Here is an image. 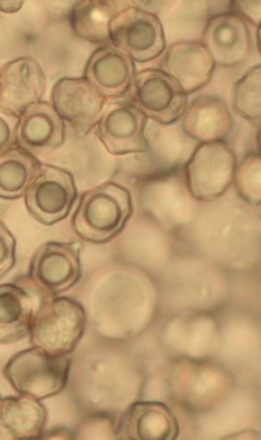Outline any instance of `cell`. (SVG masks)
I'll use <instances>...</instances> for the list:
<instances>
[{
	"instance_id": "1",
	"label": "cell",
	"mask_w": 261,
	"mask_h": 440,
	"mask_svg": "<svg viewBox=\"0 0 261 440\" xmlns=\"http://www.w3.org/2000/svg\"><path fill=\"white\" fill-rule=\"evenodd\" d=\"M132 213L129 191L117 183L108 181L82 195L72 225L83 240L103 243L122 230Z\"/></svg>"
},
{
	"instance_id": "2",
	"label": "cell",
	"mask_w": 261,
	"mask_h": 440,
	"mask_svg": "<svg viewBox=\"0 0 261 440\" xmlns=\"http://www.w3.org/2000/svg\"><path fill=\"white\" fill-rule=\"evenodd\" d=\"M86 324L83 307L76 300L48 297L37 303L29 329V342L51 355H69L81 339Z\"/></svg>"
},
{
	"instance_id": "3",
	"label": "cell",
	"mask_w": 261,
	"mask_h": 440,
	"mask_svg": "<svg viewBox=\"0 0 261 440\" xmlns=\"http://www.w3.org/2000/svg\"><path fill=\"white\" fill-rule=\"evenodd\" d=\"M71 363L69 355H51L32 347L13 355L3 373L17 393L40 401L64 389Z\"/></svg>"
},
{
	"instance_id": "4",
	"label": "cell",
	"mask_w": 261,
	"mask_h": 440,
	"mask_svg": "<svg viewBox=\"0 0 261 440\" xmlns=\"http://www.w3.org/2000/svg\"><path fill=\"white\" fill-rule=\"evenodd\" d=\"M237 158L224 140L200 142L185 165V177L190 194L200 201L221 196L233 181Z\"/></svg>"
},
{
	"instance_id": "5",
	"label": "cell",
	"mask_w": 261,
	"mask_h": 440,
	"mask_svg": "<svg viewBox=\"0 0 261 440\" xmlns=\"http://www.w3.org/2000/svg\"><path fill=\"white\" fill-rule=\"evenodd\" d=\"M110 43L139 63L152 61L166 49L162 22L157 15L136 6L122 8L109 25Z\"/></svg>"
},
{
	"instance_id": "6",
	"label": "cell",
	"mask_w": 261,
	"mask_h": 440,
	"mask_svg": "<svg viewBox=\"0 0 261 440\" xmlns=\"http://www.w3.org/2000/svg\"><path fill=\"white\" fill-rule=\"evenodd\" d=\"M129 100L148 118L164 125L177 121L187 109V95L178 82L160 68L135 73Z\"/></svg>"
},
{
	"instance_id": "7",
	"label": "cell",
	"mask_w": 261,
	"mask_h": 440,
	"mask_svg": "<svg viewBox=\"0 0 261 440\" xmlns=\"http://www.w3.org/2000/svg\"><path fill=\"white\" fill-rule=\"evenodd\" d=\"M79 242L44 243L34 255L27 275L41 299L55 296L74 285L80 275Z\"/></svg>"
},
{
	"instance_id": "8",
	"label": "cell",
	"mask_w": 261,
	"mask_h": 440,
	"mask_svg": "<svg viewBox=\"0 0 261 440\" xmlns=\"http://www.w3.org/2000/svg\"><path fill=\"white\" fill-rule=\"evenodd\" d=\"M77 195L72 174L67 170L42 164L24 194L30 216L44 225H52L69 213Z\"/></svg>"
},
{
	"instance_id": "9",
	"label": "cell",
	"mask_w": 261,
	"mask_h": 440,
	"mask_svg": "<svg viewBox=\"0 0 261 440\" xmlns=\"http://www.w3.org/2000/svg\"><path fill=\"white\" fill-rule=\"evenodd\" d=\"M147 117L129 99L106 103L96 134L106 151L116 156L150 150L145 135Z\"/></svg>"
},
{
	"instance_id": "10",
	"label": "cell",
	"mask_w": 261,
	"mask_h": 440,
	"mask_svg": "<svg viewBox=\"0 0 261 440\" xmlns=\"http://www.w3.org/2000/svg\"><path fill=\"white\" fill-rule=\"evenodd\" d=\"M107 98L85 78H62L53 85L51 104L78 136L96 127Z\"/></svg>"
},
{
	"instance_id": "11",
	"label": "cell",
	"mask_w": 261,
	"mask_h": 440,
	"mask_svg": "<svg viewBox=\"0 0 261 440\" xmlns=\"http://www.w3.org/2000/svg\"><path fill=\"white\" fill-rule=\"evenodd\" d=\"M216 65L233 67L245 62L252 50L246 23L232 12L216 14L207 21L202 41Z\"/></svg>"
},
{
	"instance_id": "12",
	"label": "cell",
	"mask_w": 261,
	"mask_h": 440,
	"mask_svg": "<svg viewBox=\"0 0 261 440\" xmlns=\"http://www.w3.org/2000/svg\"><path fill=\"white\" fill-rule=\"evenodd\" d=\"M46 87L44 72L34 58L21 57L0 68V106L20 116L41 101Z\"/></svg>"
},
{
	"instance_id": "13",
	"label": "cell",
	"mask_w": 261,
	"mask_h": 440,
	"mask_svg": "<svg viewBox=\"0 0 261 440\" xmlns=\"http://www.w3.org/2000/svg\"><path fill=\"white\" fill-rule=\"evenodd\" d=\"M216 64L201 41H182L171 44L161 61V69L174 78L186 95L211 81Z\"/></svg>"
},
{
	"instance_id": "14",
	"label": "cell",
	"mask_w": 261,
	"mask_h": 440,
	"mask_svg": "<svg viewBox=\"0 0 261 440\" xmlns=\"http://www.w3.org/2000/svg\"><path fill=\"white\" fill-rule=\"evenodd\" d=\"M115 436L128 440H172L179 433L174 413L160 401H136L123 413Z\"/></svg>"
},
{
	"instance_id": "15",
	"label": "cell",
	"mask_w": 261,
	"mask_h": 440,
	"mask_svg": "<svg viewBox=\"0 0 261 440\" xmlns=\"http://www.w3.org/2000/svg\"><path fill=\"white\" fill-rule=\"evenodd\" d=\"M64 139V122L51 103L40 101L19 116L16 146L36 158L59 147Z\"/></svg>"
},
{
	"instance_id": "16",
	"label": "cell",
	"mask_w": 261,
	"mask_h": 440,
	"mask_svg": "<svg viewBox=\"0 0 261 440\" xmlns=\"http://www.w3.org/2000/svg\"><path fill=\"white\" fill-rule=\"evenodd\" d=\"M134 74L133 60L113 46L104 45L89 57L83 77L106 98H118L128 92Z\"/></svg>"
},
{
	"instance_id": "17",
	"label": "cell",
	"mask_w": 261,
	"mask_h": 440,
	"mask_svg": "<svg viewBox=\"0 0 261 440\" xmlns=\"http://www.w3.org/2000/svg\"><path fill=\"white\" fill-rule=\"evenodd\" d=\"M233 126V118L225 102L213 95L194 99L182 121L184 133L200 142L224 140Z\"/></svg>"
},
{
	"instance_id": "18",
	"label": "cell",
	"mask_w": 261,
	"mask_h": 440,
	"mask_svg": "<svg viewBox=\"0 0 261 440\" xmlns=\"http://www.w3.org/2000/svg\"><path fill=\"white\" fill-rule=\"evenodd\" d=\"M47 411L36 399L20 395L0 399V440L41 439Z\"/></svg>"
},
{
	"instance_id": "19",
	"label": "cell",
	"mask_w": 261,
	"mask_h": 440,
	"mask_svg": "<svg viewBox=\"0 0 261 440\" xmlns=\"http://www.w3.org/2000/svg\"><path fill=\"white\" fill-rule=\"evenodd\" d=\"M36 306L30 292L19 284H0V343H13L29 334Z\"/></svg>"
},
{
	"instance_id": "20",
	"label": "cell",
	"mask_w": 261,
	"mask_h": 440,
	"mask_svg": "<svg viewBox=\"0 0 261 440\" xmlns=\"http://www.w3.org/2000/svg\"><path fill=\"white\" fill-rule=\"evenodd\" d=\"M122 8L116 1H79L71 10L69 23L81 39L92 43L106 44L110 43V22Z\"/></svg>"
},
{
	"instance_id": "21",
	"label": "cell",
	"mask_w": 261,
	"mask_h": 440,
	"mask_svg": "<svg viewBox=\"0 0 261 440\" xmlns=\"http://www.w3.org/2000/svg\"><path fill=\"white\" fill-rule=\"evenodd\" d=\"M41 165L36 157L17 146L0 156V198L16 199L24 195Z\"/></svg>"
},
{
	"instance_id": "22",
	"label": "cell",
	"mask_w": 261,
	"mask_h": 440,
	"mask_svg": "<svg viewBox=\"0 0 261 440\" xmlns=\"http://www.w3.org/2000/svg\"><path fill=\"white\" fill-rule=\"evenodd\" d=\"M232 106L234 112L257 129L261 119V65L251 67L234 84Z\"/></svg>"
},
{
	"instance_id": "23",
	"label": "cell",
	"mask_w": 261,
	"mask_h": 440,
	"mask_svg": "<svg viewBox=\"0 0 261 440\" xmlns=\"http://www.w3.org/2000/svg\"><path fill=\"white\" fill-rule=\"evenodd\" d=\"M261 157L258 152L248 153L236 167L233 181L238 193L247 202H260Z\"/></svg>"
},
{
	"instance_id": "24",
	"label": "cell",
	"mask_w": 261,
	"mask_h": 440,
	"mask_svg": "<svg viewBox=\"0 0 261 440\" xmlns=\"http://www.w3.org/2000/svg\"><path fill=\"white\" fill-rule=\"evenodd\" d=\"M19 116L0 106V156L17 144Z\"/></svg>"
},
{
	"instance_id": "25",
	"label": "cell",
	"mask_w": 261,
	"mask_h": 440,
	"mask_svg": "<svg viewBox=\"0 0 261 440\" xmlns=\"http://www.w3.org/2000/svg\"><path fill=\"white\" fill-rule=\"evenodd\" d=\"M15 245L14 236L0 221V278L9 272L15 264Z\"/></svg>"
},
{
	"instance_id": "26",
	"label": "cell",
	"mask_w": 261,
	"mask_h": 440,
	"mask_svg": "<svg viewBox=\"0 0 261 440\" xmlns=\"http://www.w3.org/2000/svg\"><path fill=\"white\" fill-rule=\"evenodd\" d=\"M231 11L254 27H259L261 20L260 1H231Z\"/></svg>"
},
{
	"instance_id": "27",
	"label": "cell",
	"mask_w": 261,
	"mask_h": 440,
	"mask_svg": "<svg viewBox=\"0 0 261 440\" xmlns=\"http://www.w3.org/2000/svg\"><path fill=\"white\" fill-rule=\"evenodd\" d=\"M24 1H0V11L5 13H13L22 8Z\"/></svg>"
},
{
	"instance_id": "28",
	"label": "cell",
	"mask_w": 261,
	"mask_h": 440,
	"mask_svg": "<svg viewBox=\"0 0 261 440\" xmlns=\"http://www.w3.org/2000/svg\"><path fill=\"white\" fill-rule=\"evenodd\" d=\"M0 399H1V396H0Z\"/></svg>"
}]
</instances>
